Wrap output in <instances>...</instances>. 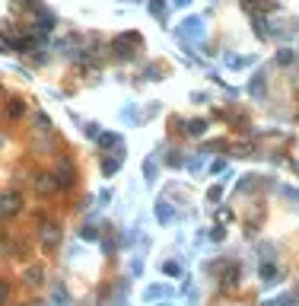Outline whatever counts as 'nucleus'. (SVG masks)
Listing matches in <instances>:
<instances>
[{
	"instance_id": "1",
	"label": "nucleus",
	"mask_w": 299,
	"mask_h": 306,
	"mask_svg": "<svg viewBox=\"0 0 299 306\" xmlns=\"http://www.w3.org/2000/svg\"><path fill=\"white\" fill-rule=\"evenodd\" d=\"M23 192H16V188H6V192H0V220H10V217H16L19 210H23Z\"/></svg>"
},
{
	"instance_id": "2",
	"label": "nucleus",
	"mask_w": 299,
	"mask_h": 306,
	"mask_svg": "<svg viewBox=\"0 0 299 306\" xmlns=\"http://www.w3.org/2000/svg\"><path fill=\"white\" fill-rule=\"evenodd\" d=\"M38 236H42L45 246H58V242H60V227H58V220H42V223H38Z\"/></svg>"
},
{
	"instance_id": "3",
	"label": "nucleus",
	"mask_w": 299,
	"mask_h": 306,
	"mask_svg": "<svg viewBox=\"0 0 299 306\" xmlns=\"http://www.w3.org/2000/svg\"><path fill=\"white\" fill-rule=\"evenodd\" d=\"M23 281L29 284V287H42V284H45V268H42V265H26V268H23Z\"/></svg>"
},
{
	"instance_id": "4",
	"label": "nucleus",
	"mask_w": 299,
	"mask_h": 306,
	"mask_svg": "<svg viewBox=\"0 0 299 306\" xmlns=\"http://www.w3.org/2000/svg\"><path fill=\"white\" fill-rule=\"evenodd\" d=\"M54 179H58V185H60V188H70V185H73V179H77V172H73V166L64 160L58 169H54Z\"/></svg>"
},
{
	"instance_id": "5",
	"label": "nucleus",
	"mask_w": 299,
	"mask_h": 306,
	"mask_svg": "<svg viewBox=\"0 0 299 306\" xmlns=\"http://www.w3.org/2000/svg\"><path fill=\"white\" fill-rule=\"evenodd\" d=\"M58 179H54V172H42V175H38V179H35V192L38 195H54V192H58Z\"/></svg>"
},
{
	"instance_id": "6",
	"label": "nucleus",
	"mask_w": 299,
	"mask_h": 306,
	"mask_svg": "<svg viewBox=\"0 0 299 306\" xmlns=\"http://www.w3.org/2000/svg\"><path fill=\"white\" fill-rule=\"evenodd\" d=\"M6 115H10L13 121L23 118V115H26V102H23V99H10V105H6Z\"/></svg>"
},
{
	"instance_id": "7",
	"label": "nucleus",
	"mask_w": 299,
	"mask_h": 306,
	"mask_svg": "<svg viewBox=\"0 0 299 306\" xmlns=\"http://www.w3.org/2000/svg\"><path fill=\"white\" fill-rule=\"evenodd\" d=\"M54 303H58V306H67V290H64V284H54Z\"/></svg>"
},
{
	"instance_id": "8",
	"label": "nucleus",
	"mask_w": 299,
	"mask_h": 306,
	"mask_svg": "<svg viewBox=\"0 0 299 306\" xmlns=\"http://www.w3.org/2000/svg\"><path fill=\"white\" fill-rule=\"evenodd\" d=\"M6 300H10V284L0 281V306H6Z\"/></svg>"
},
{
	"instance_id": "9",
	"label": "nucleus",
	"mask_w": 299,
	"mask_h": 306,
	"mask_svg": "<svg viewBox=\"0 0 299 306\" xmlns=\"http://www.w3.org/2000/svg\"><path fill=\"white\" fill-rule=\"evenodd\" d=\"M274 274H277V271H274V265H270V262H264V265H261V277H264V281H270Z\"/></svg>"
},
{
	"instance_id": "10",
	"label": "nucleus",
	"mask_w": 299,
	"mask_h": 306,
	"mask_svg": "<svg viewBox=\"0 0 299 306\" xmlns=\"http://www.w3.org/2000/svg\"><path fill=\"white\" fill-rule=\"evenodd\" d=\"M204 128H207L204 121H191V125H188V134H204Z\"/></svg>"
},
{
	"instance_id": "11",
	"label": "nucleus",
	"mask_w": 299,
	"mask_h": 306,
	"mask_svg": "<svg viewBox=\"0 0 299 306\" xmlns=\"http://www.w3.org/2000/svg\"><path fill=\"white\" fill-rule=\"evenodd\" d=\"M150 6H153V13H156V16H162V10H166V3H162V0H153Z\"/></svg>"
},
{
	"instance_id": "12",
	"label": "nucleus",
	"mask_w": 299,
	"mask_h": 306,
	"mask_svg": "<svg viewBox=\"0 0 299 306\" xmlns=\"http://www.w3.org/2000/svg\"><path fill=\"white\" fill-rule=\"evenodd\" d=\"M0 51H13V45H10V42H6V38H3V35H0Z\"/></svg>"
}]
</instances>
